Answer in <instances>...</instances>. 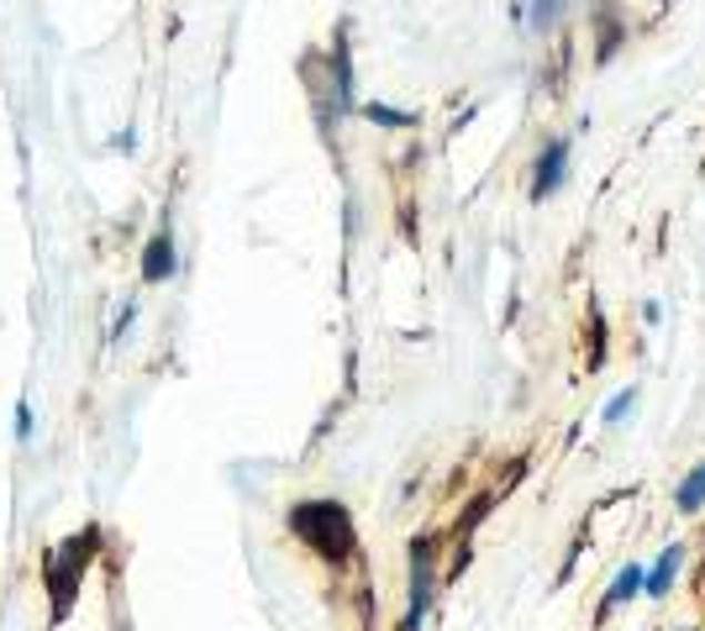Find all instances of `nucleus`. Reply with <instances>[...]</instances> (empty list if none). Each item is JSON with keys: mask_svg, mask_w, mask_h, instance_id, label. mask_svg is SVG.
<instances>
[{"mask_svg": "<svg viewBox=\"0 0 705 631\" xmlns=\"http://www.w3.org/2000/svg\"><path fill=\"white\" fill-rule=\"evenodd\" d=\"M290 532L301 537L316 558H326V563H348L353 548H359L353 515H348L338 500H301V505L290 511Z\"/></svg>", "mask_w": 705, "mask_h": 631, "instance_id": "obj_1", "label": "nucleus"}, {"mask_svg": "<svg viewBox=\"0 0 705 631\" xmlns=\"http://www.w3.org/2000/svg\"><path fill=\"white\" fill-rule=\"evenodd\" d=\"M432 542L426 537H416L411 542V600H405V621L401 631H422L426 611H432Z\"/></svg>", "mask_w": 705, "mask_h": 631, "instance_id": "obj_2", "label": "nucleus"}, {"mask_svg": "<svg viewBox=\"0 0 705 631\" xmlns=\"http://www.w3.org/2000/svg\"><path fill=\"white\" fill-rule=\"evenodd\" d=\"M568 169V142H547L543 158H537V169H532V200H547L558 190V179Z\"/></svg>", "mask_w": 705, "mask_h": 631, "instance_id": "obj_3", "label": "nucleus"}, {"mask_svg": "<svg viewBox=\"0 0 705 631\" xmlns=\"http://www.w3.org/2000/svg\"><path fill=\"white\" fill-rule=\"evenodd\" d=\"M679 563H685V542H668L664 552H658V563H647V600H668V590H674V579H679Z\"/></svg>", "mask_w": 705, "mask_h": 631, "instance_id": "obj_4", "label": "nucleus"}, {"mask_svg": "<svg viewBox=\"0 0 705 631\" xmlns=\"http://www.w3.org/2000/svg\"><path fill=\"white\" fill-rule=\"evenodd\" d=\"M643 590H647V563H622V569H616V579H611V590H605L601 615H611L616 605H632Z\"/></svg>", "mask_w": 705, "mask_h": 631, "instance_id": "obj_5", "label": "nucleus"}, {"mask_svg": "<svg viewBox=\"0 0 705 631\" xmlns=\"http://www.w3.org/2000/svg\"><path fill=\"white\" fill-rule=\"evenodd\" d=\"M169 274H174V237L159 232L148 248H142V279L159 284V279H169Z\"/></svg>", "mask_w": 705, "mask_h": 631, "instance_id": "obj_6", "label": "nucleus"}, {"mask_svg": "<svg viewBox=\"0 0 705 631\" xmlns=\"http://www.w3.org/2000/svg\"><path fill=\"white\" fill-rule=\"evenodd\" d=\"M674 505H679V515H701L705 511V463H695V469L685 473V484L674 490Z\"/></svg>", "mask_w": 705, "mask_h": 631, "instance_id": "obj_7", "label": "nucleus"}, {"mask_svg": "<svg viewBox=\"0 0 705 631\" xmlns=\"http://www.w3.org/2000/svg\"><path fill=\"white\" fill-rule=\"evenodd\" d=\"M632 411H637V384H632V390H622L611 405H605V427H622Z\"/></svg>", "mask_w": 705, "mask_h": 631, "instance_id": "obj_8", "label": "nucleus"}, {"mask_svg": "<svg viewBox=\"0 0 705 631\" xmlns=\"http://www.w3.org/2000/svg\"><path fill=\"white\" fill-rule=\"evenodd\" d=\"M564 11V0H532V27H553Z\"/></svg>", "mask_w": 705, "mask_h": 631, "instance_id": "obj_9", "label": "nucleus"}, {"mask_svg": "<svg viewBox=\"0 0 705 631\" xmlns=\"http://www.w3.org/2000/svg\"><path fill=\"white\" fill-rule=\"evenodd\" d=\"M363 117L380 121V127H405V121H411L405 111H390V106H363Z\"/></svg>", "mask_w": 705, "mask_h": 631, "instance_id": "obj_10", "label": "nucleus"}, {"mask_svg": "<svg viewBox=\"0 0 705 631\" xmlns=\"http://www.w3.org/2000/svg\"><path fill=\"white\" fill-rule=\"evenodd\" d=\"M32 437V411H27V400H17V442Z\"/></svg>", "mask_w": 705, "mask_h": 631, "instance_id": "obj_11", "label": "nucleus"}, {"mask_svg": "<svg viewBox=\"0 0 705 631\" xmlns=\"http://www.w3.org/2000/svg\"><path fill=\"white\" fill-rule=\"evenodd\" d=\"M132 316H138V306L127 300V306H121V316H117V327H111V337H121V332H127V327H132Z\"/></svg>", "mask_w": 705, "mask_h": 631, "instance_id": "obj_12", "label": "nucleus"}, {"mask_svg": "<svg viewBox=\"0 0 705 631\" xmlns=\"http://www.w3.org/2000/svg\"><path fill=\"white\" fill-rule=\"evenodd\" d=\"M701 631H705V627H701Z\"/></svg>", "mask_w": 705, "mask_h": 631, "instance_id": "obj_13", "label": "nucleus"}]
</instances>
